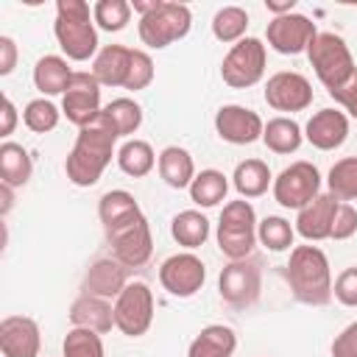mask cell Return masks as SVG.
<instances>
[{"label":"cell","mask_w":357,"mask_h":357,"mask_svg":"<svg viewBox=\"0 0 357 357\" xmlns=\"http://www.w3.org/2000/svg\"><path fill=\"white\" fill-rule=\"evenodd\" d=\"M215 131H218L220 139H226L231 145H251V142L262 139L265 123L254 109H245V106H237V103H226L215 114Z\"/></svg>","instance_id":"cell-15"},{"label":"cell","mask_w":357,"mask_h":357,"mask_svg":"<svg viewBox=\"0 0 357 357\" xmlns=\"http://www.w3.org/2000/svg\"><path fill=\"white\" fill-rule=\"evenodd\" d=\"M218 293L229 307H251L262 293V265L251 257L229 259V265L218 276Z\"/></svg>","instance_id":"cell-8"},{"label":"cell","mask_w":357,"mask_h":357,"mask_svg":"<svg viewBox=\"0 0 357 357\" xmlns=\"http://www.w3.org/2000/svg\"><path fill=\"white\" fill-rule=\"evenodd\" d=\"M131 59H134V47L106 45L98 50V56L92 61V75L98 78L100 86H123L126 89V81L131 73Z\"/></svg>","instance_id":"cell-21"},{"label":"cell","mask_w":357,"mask_h":357,"mask_svg":"<svg viewBox=\"0 0 357 357\" xmlns=\"http://www.w3.org/2000/svg\"><path fill=\"white\" fill-rule=\"evenodd\" d=\"M265 8H268L271 14H276V17H282V14H293V8H296V0H284V3H273V0H265Z\"/></svg>","instance_id":"cell-47"},{"label":"cell","mask_w":357,"mask_h":357,"mask_svg":"<svg viewBox=\"0 0 357 357\" xmlns=\"http://www.w3.org/2000/svg\"><path fill=\"white\" fill-rule=\"evenodd\" d=\"M245 28H248V11L240 6H223L212 17V33L218 42L237 45L240 39H245Z\"/></svg>","instance_id":"cell-33"},{"label":"cell","mask_w":357,"mask_h":357,"mask_svg":"<svg viewBox=\"0 0 357 357\" xmlns=\"http://www.w3.org/2000/svg\"><path fill=\"white\" fill-rule=\"evenodd\" d=\"M61 112L78 128L98 120L103 106H100V84L92 73H84V70L73 73V78L61 95Z\"/></svg>","instance_id":"cell-11"},{"label":"cell","mask_w":357,"mask_h":357,"mask_svg":"<svg viewBox=\"0 0 357 357\" xmlns=\"http://www.w3.org/2000/svg\"><path fill=\"white\" fill-rule=\"evenodd\" d=\"M61 354H64V357H106L100 335L92 332V329H78V326H73V329L64 335Z\"/></svg>","instance_id":"cell-37"},{"label":"cell","mask_w":357,"mask_h":357,"mask_svg":"<svg viewBox=\"0 0 357 357\" xmlns=\"http://www.w3.org/2000/svg\"><path fill=\"white\" fill-rule=\"evenodd\" d=\"M31 176H33L31 153L20 142L6 139L0 145V184L17 190V187H25L31 181Z\"/></svg>","instance_id":"cell-25"},{"label":"cell","mask_w":357,"mask_h":357,"mask_svg":"<svg viewBox=\"0 0 357 357\" xmlns=\"http://www.w3.org/2000/svg\"><path fill=\"white\" fill-rule=\"evenodd\" d=\"M293 237H296V229L290 226V220L279 215H268L265 220L257 223V240L268 251H287L293 245Z\"/></svg>","instance_id":"cell-36"},{"label":"cell","mask_w":357,"mask_h":357,"mask_svg":"<svg viewBox=\"0 0 357 357\" xmlns=\"http://www.w3.org/2000/svg\"><path fill=\"white\" fill-rule=\"evenodd\" d=\"M128 284V268L123 262H117L114 257L106 259H95L84 276L81 290L86 296H98V298H117Z\"/></svg>","instance_id":"cell-20"},{"label":"cell","mask_w":357,"mask_h":357,"mask_svg":"<svg viewBox=\"0 0 357 357\" xmlns=\"http://www.w3.org/2000/svg\"><path fill=\"white\" fill-rule=\"evenodd\" d=\"M351 117H357V73L343 84V86H337V89H332L329 92Z\"/></svg>","instance_id":"cell-44"},{"label":"cell","mask_w":357,"mask_h":357,"mask_svg":"<svg viewBox=\"0 0 357 357\" xmlns=\"http://www.w3.org/2000/svg\"><path fill=\"white\" fill-rule=\"evenodd\" d=\"M0 201H3L0 215L6 218V215L11 212V206H14V190H11V187H6V184H0Z\"/></svg>","instance_id":"cell-48"},{"label":"cell","mask_w":357,"mask_h":357,"mask_svg":"<svg viewBox=\"0 0 357 357\" xmlns=\"http://www.w3.org/2000/svg\"><path fill=\"white\" fill-rule=\"evenodd\" d=\"M70 78H73V70H70L67 59H61V56H42L33 67V84L45 98L64 95Z\"/></svg>","instance_id":"cell-27"},{"label":"cell","mask_w":357,"mask_h":357,"mask_svg":"<svg viewBox=\"0 0 357 357\" xmlns=\"http://www.w3.org/2000/svg\"><path fill=\"white\" fill-rule=\"evenodd\" d=\"M70 324L78 329H92L98 335H106L114 326V304L109 298L81 293L70 307Z\"/></svg>","instance_id":"cell-22"},{"label":"cell","mask_w":357,"mask_h":357,"mask_svg":"<svg viewBox=\"0 0 357 357\" xmlns=\"http://www.w3.org/2000/svg\"><path fill=\"white\" fill-rule=\"evenodd\" d=\"M139 215H142L139 204L126 190H109L98 201V218H100L106 234L120 229V226H126V223H131V220H137Z\"/></svg>","instance_id":"cell-23"},{"label":"cell","mask_w":357,"mask_h":357,"mask_svg":"<svg viewBox=\"0 0 357 357\" xmlns=\"http://www.w3.org/2000/svg\"><path fill=\"white\" fill-rule=\"evenodd\" d=\"M329 192L337 201H357V156H346L329 167Z\"/></svg>","instance_id":"cell-35"},{"label":"cell","mask_w":357,"mask_h":357,"mask_svg":"<svg viewBox=\"0 0 357 357\" xmlns=\"http://www.w3.org/2000/svg\"><path fill=\"white\" fill-rule=\"evenodd\" d=\"M103 117L114 126L117 137H131L142 126V106L131 98H114L103 106Z\"/></svg>","instance_id":"cell-34"},{"label":"cell","mask_w":357,"mask_h":357,"mask_svg":"<svg viewBox=\"0 0 357 357\" xmlns=\"http://www.w3.org/2000/svg\"><path fill=\"white\" fill-rule=\"evenodd\" d=\"M114 142H117V131L100 112L95 123L78 128L75 145H73V151L67 153V162H64L67 178L75 187L98 184L103 170L109 167V162L114 156Z\"/></svg>","instance_id":"cell-1"},{"label":"cell","mask_w":357,"mask_h":357,"mask_svg":"<svg viewBox=\"0 0 357 357\" xmlns=\"http://www.w3.org/2000/svg\"><path fill=\"white\" fill-rule=\"evenodd\" d=\"M226 192H229V178L215 167L195 173L192 184H190V198L198 206H218L226 198Z\"/></svg>","instance_id":"cell-32"},{"label":"cell","mask_w":357,"mask_h":357,"mask_svg":"<svg viewBox=\"0 0 357 357\" xmlns=\"http://www.w3.org/2000/svg\"><path fill=\"white\" fill-rule=\"evenodd\" d=\"M42 335L39 324L28 315H6L0 321V351L3 357H39Z\"/></svg>","instance_id":"cell-17"},{"label":"cell","mask_w":357,"mask_h":357,"mask_svg":"<svg viewBox=\"0 0 357 357\" xmlns=\"http://www.w3.org/2000/svg\"><path fill=\"white\" fill-rule=\"evenodd\" d=\"M153 324V293L145 282H128L126 290L114 298V326L128 335L139 337Z\"/></svg>","instance_id":"cell-10"},{"label":"cell","mask_w":357,"mask_h":357,"mask_svg":"<svg viewBox=\"0 0 357 357\" xmlns=\"http://www.w3.org/2000/svg\"><path fill=\"white\" fill-rule=\"evenodd\" d=\"M321 173L312 162H293L273 178V198L284 209H304L312 198H318Z\"/></svg>","instance_id":"cell-9"},{"label":"cell","mask_w":357,"mask_h":357,"mask_svg":"<svg viewBox=\"0 0 357 357\" xmlns=\"http://www.w3.org/2000/svg\"><path fill=\"white\" fill-rule=\"evenodd\" d=\"M92 17H95V22H98L103 31L117 33V31H123V28L128 25V20H131V3H128V0H98V3L92 6Z\"/></svg>","instance_id":"cell-39"},{"label":"cell","mask_w":357,"mask_h":357,"mask_svg":"<svg viewBox=\"0 0 357 357\" xmlns=\"http://www.w3.org/2000/svg\"><path fill=\"white\" fill-rule=\"evenodd\" d=\"M106 237L112 243L114 259L123 262L126 268H142L153 254V237H151V226H148L145 215H139L137 220L109 231Z\"/></svg>","instance_id":"cell-13"},{"label":"cell","mask_w":357,"mask_h":357,"mask_svg":"<svg viewBox=\"0 0 357 357\" xmlns=\"http://www.w3.org/2000/svg\"><path fill=\"white\" fill-rule=\"evenodd\" d=\"M237 349V335L226 324L204 326L187 349V357H231Z\"/></svg>","instance_id":"cell-24"},{"label":"cell","mask_w":357,"mask_h":357,"mask_svg":"<svg viewBox=\"0 0 357 357\" xmlns=\"http://www.w3.org/2000/svg\"><path fill=\"white\" fill-rule=\"evenodd\" d=\"M307 59L318 75V81L326 86V92L343 86L354 73H357V64L351 59V50L349 45L343 42V36L332 33V31H324L318 33L310 47H307Z\"/></svg>","instance_id":"cell-4"},{"label":"cell","mask_w":357,"mask_h":357,"mask_svg":"<svg viewBox=\"0 0 357 357\" xmlns=\"http://www.w3.org/2000/svg\"><path fill=\"white\" fill-rule=\"evenodd\" d=\"M53 33H56L64 56L73 61H86L98 53L95 17L84 0H59L56 3Z\"/></svg>","instance_id":"cell-3"},{"label":"cell","mask_w":357,"mask_h":357,"mask_svg":"<svg viewBox=\"0 0 357 357\" xmlns=\"http://www.w3.org/2000/svg\"><path fill=\"white\" fill-rule=\"evenodd\" d=\"M254 245H257V212H254V206L245 198L229 201L220 209V220H218V248L229 259H245V257H251Z\"/></svg>","instance_id":"cell-5"},{"label":"cell","mask_w":357,"mask_h":357,"mask_svg":"<svg viewBox=\"0 0 357 357\" xmlns=\"http://www.w3.org/2000/svg\"><path fill=\"white\" fill-rule=\"evenodd\" d=\"M17 126V106L11 103V98H3V123H0V137L14 134Z\"/></svg>","instance_id":"cell-46"},{"label":"cell","mask_w":357,"mask_h":357,"mask_svg":"<svg viewBox=\"0 0 357 357\" xmlns=\"http://www.w3.org/2000/svg\"><path fill=\"white\" fill-rule=\"evenodd\" d=\"M265 103L276 112H304L312 103V84L301 73H276L265 84Z\"/></svg>","instance_id":"cell-16"},{"label":"cell","mask_w":357,"mask_h":357,"mask_svg":"<svg viewBox=\"0 0 357 357\" xmlns=\"http://www.w3.org/2000/svg\"><path fill=\"white\" fill-rule=\"evenodd\" d=\"M170 234H173V240L178 245H184V248L192 251V248H198V245L206 243V237H209V220L198 209H184V212H178L173 218Z\"/></svg>","instance_id":"cell-30"},{"label":"cell","mask_w":357,"mask_h":357,"mask_svg":"<svg viewBox=\"0 0 357 357\" xmlns=\"http://www.w3.org/2000/svg\"><path fill=\"white\" fill-rule=\"evenodd\" d=\"M153 59L145 53V50H134V59H131V73H128V81H126V89L128 92H139L145 86H151L153 81Z\"/></svg>","instance_id":"cell-40"},{"label":"cell","mask_w":357,"mask_h":357,"mask_svg":"<svg viewBox=\"0 0 357 357\" xmlns=\"http://www.w3.org/2000/svg\"><path fill=\"white\" fill-rule=\"evenodd\" d=\"M17 67V45L11 36H0V75H11Z\"/></svg>","instance_id":"cell-45"},{"label":"cell","mask_w":357,"mask_h":357,"mask_svg":"<svg viewBox=\"0 0 357 357\" xmlns=\"http://www.w3.org/2000/svg\"><path fill=\"white\" fill-rule=\"evenodd\" d=\"M332 296L343 304V307H357V268H346L340 271V276L332 284Z\"/></svg>","instance_id":"cell-41"},{"label":"cell","mask_w":357,"mask_h":357,"mask_svg":"<svg viewBox=\"0 0 357 357\" xmlns=\"http://www.w3.org/2000/svg\"><path fill=\"white\" fill-rule=\"evenodd\" d=\"M265 64H268V50L262 45V39L245 36L237 45H231L229 53L223 56L220 78L231 89H248V86H254V84L262 81Z\"/></svg>","instance_id":"cell-7"},{"label":"cell","mask_w":357,"mask_h":357,"mask_svg":"<svg viewBox=\"0 0 357 357\" xmlns=\"http://www.w3.org/2000/svg\"><path fill=\"white\" fill-rule=\"evenodd\" d=\"M262 142L273 153H293V151L301 148L304 134H301V126L293 117H273V120L265 123Z\"/></svg>","instance_id":"cell-29"},{"label":"cell","mask_w":357,"mask_h":357,"mask_svg":"<svg viewBox=\"0 0 357 357\" xmlns=\"http://www.w3.org/2000/svg\"><path fill=\"white\" fill-rule=\"evenodd\" d=\"M351 234H357V209L351 204H340L332 226V240H349Z\"/></svg>","instance_id":"cell-42"},{"label":"cell","mask_w":357,"mask_h":357,"mask_svg":"<svg viewBox=\"0 0 357 357\" xmlns=\"http://www.w3.org/2000/svg\"><path fill=\"white\" fill-rule=\"evenodd\" d=\"M156 162H159V159H156L151 142H145V139H128V142H123L120 151H117V165H120V170H123L126 176H131V178L148 176Z\"/></svg>","instance_id":"cell-31"},{"label":"cell","mask_w":357,"mask_h":357,"mask_svg":"<svg viewBox=\"0 0 357 357\" xmlns=\"http://www.w3.org/2000/svg\"><path fill=\"white\" fill-rule=\"evenodd\" d=\"M231 184L240 192V198H259L273 184V176H271V167L262 159H245L234 167Z\"/></svg>","instance_id":"cell-28"},{"label":"cell","mask_w":357,"mask_h":357,"mask_svg":"<svg viewBox=\"0 0 357 357\" xmlns=\"http://www.w3.org/2000/svg\"><path fill=\"white\" fill-rule=\"evenodd\" d=\"M349 137V117L337 109H321L307 120L304 139L318 151H335Z\"/></svg>","instance_id":"cell-19"},{"label":"cell","mask_w":357,"mask_h":357,"mask_svg":"<svg viewBox=\"0 0 357 357\" xmlns=\"http://www.w3.org/2000/svg\"><path fill=\"white\" fill-rule=\"evenodd\" d=\"M159 176L165 178L167 187L173 190H190L192 178H195V162L190 156L187 148H178V145H167L162 153H159Z\"/></svg>","instance_id":"cell-26"},{"label":"cell","mask_w":357,"mask_h":357,"mask_svg":"<svg viewBox=\"0 0 357 357\" xmlns=\"http://www.w3.org/2000/svg\"><path fill=\"white\" fill-rule=\"evenodd\" d=\"M192 14L184 3H170V0H156V6L139 17V39L142 45L162 50L190 33Z\"/></svg>","instance_id":"cell-6"},{"label":"cell","mask_w":357,"mask_h":357,"mask_svg":"<svg viewBox=\"0 0 357 357\" xmlns=\"http://www.w3.org/2000/svg\"><path fill=\"white\" fill-rule=\"evenodd\" d=\"M337 209H340V201H337L332 192H318V198H312L304 209H298L296 231H298L304 240H310V243L329 240V237H332V226H335Z\"/></svg>","instance_id":"cell-18"},{"label":"cell","mask_w":357,"mask_h":357,"mask_svg":"<svg viewBox=\"0 0 357 357\" xmlns=\"http://www.w3.org/2000/svg\"><path fill=\"white\" fill-rule=\"evenodd\" d=\"M293 298L310 307H324L332 301V271L329 259L318 245H296L284 268Z\"/></svg>","instance_id":"cell-2"},{"label":"cell","mask_w":357,"mask_h":357,"mask_svg":"<svg viewBox=\"0 0 357 357\" xmlns=\"http://www.w3.org/2000/svg\"><path fill=\"white\" fill-rule=\"evenodd\" d=\"M268 45L282 53V56H296V53H307L310 42L318 36L315 31V22L304 14H282V17H273L268 22Z\"/></svg>","instance_id":"cell-14"},{"label":"cell","mask_w":357,"mask_h":357,"mask_svg":"<svg viewBox=\"0 0 357 357\" xmlns=\"http://www.w3.org/2000/svg\"><path fill=\"white\" fill-rule=\"evenodd\" d=\"M332 357H357V321L332 340Z\"/></svg>","instance_id":"cell-43"},{"label":"cell","mask_w":357,"mask_h":357,"mask_svg":"<svg viewBox=\"0 0 357 357\" xmlns=\"http://www.w3.org/2000/svg\"><path fill=\"white\" fill-rule=\"evenodd\" d=\"M159 282L162 287L176 296V298H190L195 296L204 282H206V268L204 262L192 254V251H184V254H173L162 262L159 268Z\"/></svg>","instance_id":"cell-12"},{"label":"cell","mask_w":357,"mask_h":357,"mask_svg":"<svg viewBox=\"0 0 357 357\" xmlns=\"http://www.w3.org/2000/svg\"><path fill=\"white\" fill-rule=\"evenodd\" d=\"M59 117H61V112H59L56 103L47 100V98H33V100L22 109V123H25L33 134H47V131H53V128L59 126Z\"/></svg>","instance_id":"cell-38"}]
</instances>
